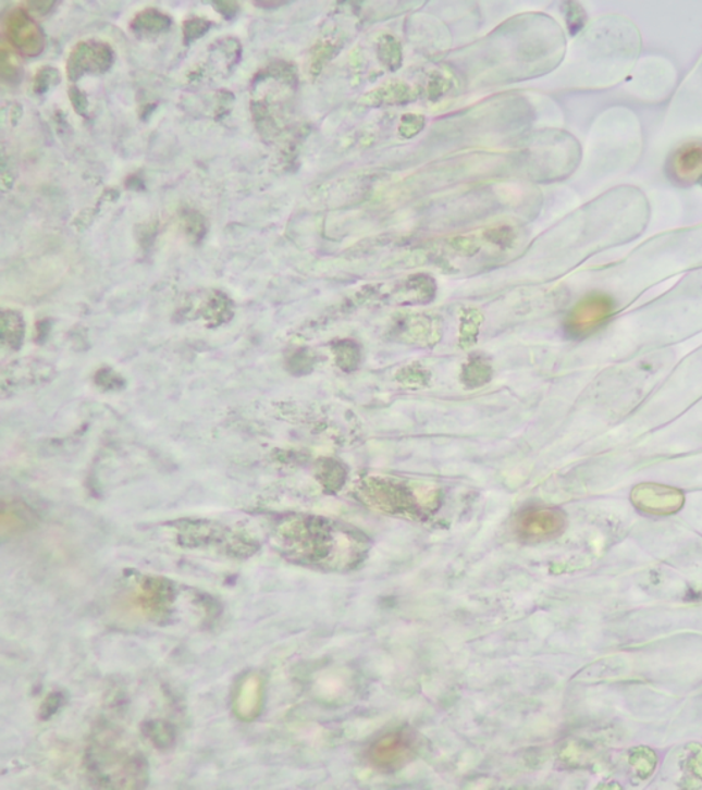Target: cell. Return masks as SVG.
Returning a JSON list of instances; mask_svg holds the SVG:
<instances>
[{
  "mask_svg": "<svg viewBox=\"0 0 702 790\" xmlns=\"http://www.w3.org/2000/svg\"><path fill=\"white\" fill-rule=\"evenodd\" d=\"M702 266V224L654 236L614 272L617 289L640 294L675 273Z\"/></svg>",
  "mask_w": 702,
  "mask_h": 790,
  "instance_id": "cell-1",
  "label": "cell"
},
{
  "mask_svg": "<svg viewBox=\"0 0 702 790\" xmlns=\"http://www.w3.org/2000/svg\"><path fill=\"white\" fill-rule=\"evenodd\" d=\"M642 51L640 29L620 14L600 17L580 41L586 81L589 86L611 88L625 81Z\"/></svg>",
  "mask_w": 702,
  "mask_h": 790,
  "instance_id": "cell-2",
  "label": "cell"
},
{
  "mask_svg": "<svg viewBox=\"0 0 702 790\" xmlns=\"http://www.w3.org/2000/svg\"><path fill=\"white\" fill-rule=\"evenodd\" d=\"M605 136L604 147L608 150L605 160L609 172L625 170L637 160L641 151V126L638 119L628 109H611L603 118Z\"/></svg>",
  "mask_w": 702,
  "mask_h": 790,
  "instance_id": "cell-3",
  "label": "cell"
},
{
  "mask_svg": "<svg viewBox=\"0 0 702 790\" xmlns=\"http://www.w3.org/2000/svg\"><path fill=\"white\" fill-rule=\"evenodd\" d=\"M665 128L677 138H697L702 134V58L675 94Z\"/></svg>",
  "mask_w": 702,
  "mask_h": 790,
  "instance_id": "cell-4",
  "label": "cell"
},
{
  "mask_svg": "<svg viewBox=\"0 0 702 790\" xmlns=\"http://www.w3.org/2000/svg\"><path fill=\"white\" fill-rule=\"evenodd\" d=\"M617 299L606 293H591L575 305L566 320V331L574 340H586L605 329L615 318Z\"/></svg>",
  "mask_w": 702,
  "mask_h": 790,
  "instance_id": "cell-5",
  "label": "cell"
},
{
  "mask_svg": "<svg viewBox=\"0 0 702 790\" xmlns=\"http://www.w3.org/2000/svg\"><path fill=\"white\" fill-rule=\"evenodd\" d=\"M665 175L675 186L688 188L702 178V139L685 140L669 152L665 161Z\"/></svg>",
  "mask_w": 702,
  "mask_h": 790,
  "instance_id": "cell-6",
  "label": "cell"
},
{
  "mask_svg": "<svg viewBox=\"0 0 702 790\" xmlns=\"http://www.w3.org/2000/svg\"><path fill=\"white\" fill-rule=\"evenodd\" d=\"M415 751V736L408 730H394L374 741L368 755L380 770H397L414 757Z\"/></svg>",
  "mask_w": 702,
  "mask_h": 790,
  "instance_id": "cell-7",
  "label": "cell"
},
{
  "mask_svg": "<svg viewBox=\"0 0 702 790\" xmlns=\"http://www.w3.org/2000/svg\"><path fill=\"white\" fill-rule=\"evenodd\" d=\"M675 84L672 63L651 58L642 62L631 81V88L643 101H663Z\"/></svg>",
  "mask_w": 702,
  "mask_h": 790,
  "instance_id": "cell-8",
  "label": "cell"
},
{
  "mask_svg": "<svg viewBox=\"0 0 702 790\" xmlns=\"http://www.w3.org/2000/svg\"><path fill=\"white\" fill-rule=\"evenodd\" d=\"M632 503L643 513L665 516L678 513L685 503L682 492L664 486V484L646 483L635 489L631 494Z\"/></svg>",
  "mask_w": 702,
  "mask_h": 790,
  "instance_id": "cell-9",
  "label": "cell"
},
{
  "mask_svg": "<svg viewBox=\"0 0 702 790\" xmlns=\"http://www.w3.org/2000/svg\"><path fill=\"white\" fill-rule=\"evenodd\" d=\"M517 527L527 540H545L562 533L566 518L557 509H531L521 516Z\"/></svg>",
  "mask_w": 702,
  "mask_h": 790,
  "instance_id": "cell-10",
  "label": "cell"
},
{
  "mask_svg": "<svg viewBox=\"0 0 702 790\" xmlns=\"http://www.w3.org/2000/svg\"><path fill=\"white\" fill-rule=\"evenodd\" d=\"M677 766L682 768L685 781H690V787H693L694 781L702 782V745H686L680 751Z\"/></svg>",
  "mask_w": 702,
  "mask_h": 790,
  "instance_id": "cell-11",
  "label": "cell"
},
{
  "mask_svg": "<svg viewBox=\"0 0 702 790\" xmlns=\"http://www.w3.org/2000/svg\"><path fill=\"white\" fill-rule=\"evenodd\" d=\"M630 765L638 777L646 779L652 776L654 767H656V756L649 748H638L631 752Z\"/></svg>",
  "mask_w": 702,
  "mask_h": 790,
  "instance_id": "cell-12",
  "label": "cell"
},
{
  "mask_svg": "<svg viewBox=\"0 0 702 790\" xmlns=\"http://www.w3.org/2000/svg\"><path fill=\"white\" fill-rule=\"evenodd\" d=\"M566 7V18L568 28L569 32L575 35L577 34V32L584 28L586 21H588V15H586L583 8L580 7V4L578 3H567Z\"/></svg>",
  "mask_w": 702,
  "mask_h": 790,
  "instance_id": "cell-13",
  "label": "cell"
},
{
  "mask_svg": "<svg viewBox=\"0 0 702 790\" xmlns=\"http://www.w3.org/2000/svg\"><path fill=\"white\" fill-rule=\"evenodd\" d=\"M699 184H700V186L702 187V178H701V181H700V183H699Z\"/></svg>",
  "mask_w": 702,
  "mask_h": 790,
  "instance_id": "cell-14",
  "label": "cell"
}]
</instances>
